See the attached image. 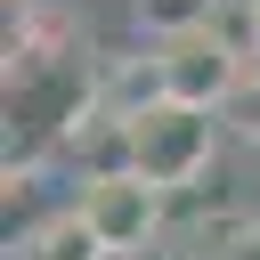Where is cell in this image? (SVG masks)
I'll return each mask as SVG.
<instances>
[{
	"label": "cell",
	"mask_w": 260,
	"mask_h": 260,
	"mask_svg": "<svg viewBox=\"0 0 260 260\" xmlns=\"http://www.w3.org/2000/svg\"><path fill=\"white\" fill-rule=\"evenodd\" d=\"M219 122H228V138H244V146H260V65L236 81V98L219 106Z\"/></svg>",
	"instance_id": "obj_7"
},
{
	"label": "cell",
	"mask_w": 260,
	"mask_h": 260,
	"mask_svg": "<svg viewBox=\"0 0 260 260\" xmlns=\"http://www.w3.org/2000/svg\"><path fill=\"white\" fill-rule=\"evenodd\" d=\"M73 211L89 219V236H98L114 260H138V252L162 236V219H171V195H162L154 179H138V171H114V179H89Z\"/></svg>",
	"instance_id": "obj_2"
},
{
	"label": "cell",
	"mask_w": 260,
	"mask_h": 260,
	"mask_svg": "<svg viewBox=\"0 0 260 260\" xmlns=\"http://www.w3.org/2000/svg\"><path fill=\"white\" fill-rule=\"evenodd\" d=\"M65 162H81V187L89 179H114V171H130V114H114V106H89L73 130H65V146H57Z\"/></svg>",
	"instance_id": "obj_4"
},
{
	"label": "cell",
	"mask_w": 260,
	"mask_h": 260,
	"mask_svg": "<svg viewBox=\"0 0 260 260\" xmlns=\"http://www.w3.org/2000/svg\"><path fill=\"white\" fill-rule=\"evenodd\" d=\"M211 260H260V211H236V219L211 236Z\"/></svg>",
	"instance_id": "obj_8"
},
{
	"label": "cell",
	"mask_w": 260,
	"mask_h": 260,
	"mask_svg": "<svg viewBox=\"0 0 260 260\" xmlns=\"http://www.w3.org/2000/svg\"><path fill=\"white\" fill-rule=\"evenodd\" d=\"M219 8H228V0H130V16H138V32H146V41L211 32V24H219Z\"/></svg>",
	"instance_id": "obj_6"
},
{
	"label": "cell",
	"mask_w": 260,
	"mask_h": 260,
	"mask_svg": "<svg viewBox=\"0 0 260 260\" xmlns=\"http://www.w3.org/2000/svg\"><path fill=\"white\" fill-rule=\"evenodd\" d=\"M219 138H228V122H219V114L162 98V106L130 114V171H138V179H154L162 195H187V187L211 171Z\"/></svg>",
	"instance_id": "obj_1"
},
{
	"label": "cell",
	"mask_w": 260,
	"mask_h": 260,
	"mask_svg": "<svg viewBox=\"0 0 260 260\" xmlns=\"http://www.w3.org/2000/svg\"><path fill=\"white\" fill-rule=\"evenodd\" d=\"M138 260H203V252H195V244H187V236H154V244H146V252H138Z\"/></svg>",
	"instance_id": "obj_9"
},
{
	"label": "cell",
	"mask_w": 260,
	"mask_h": 260,
	"mask_svg": "<svg viewBox=\"0 0 260 260\" xmlns=\"http://www.w3.org/2000/svg\"><path fill=\"white\" fill-rule=\"evenodd\" d=\"M8 260H114V252L89 236V219H81V211H49V219H41Z\"/></svg>",
	"instance_id": "obj_5"
},
{
	"label": "cell",
	"mask_w": 260,
	"mask_h": 260,
	"mask_svg": "<svg viewBox=\"0 0 260 260\" xmlns=\"http://www.w3.org/2000/svg\"><path fill=\"white\" fill-rule=\"evenodd\" d=\"M154 57H162V98L203 106V114H219V106L236 98V81L252 73V57H244L228 32H187V41H162Z\"/></svg>",
	"instance_id": "obj_3"
},
{
	"label": "cell",
	"mask_w": 260,
	"mask_h": 260,
	"mask_svg": "<svg viewBox=\"0 0 260 260\" xmlns=\"http://www.w3.org/2000/svg\"><path fill=\"white\" fill-rule=\"evenodd\" d=\"M244 8H252V65H260V0H244Z\"/></svg>",
	"instance_id": "obj_10"
}]
</instances>
